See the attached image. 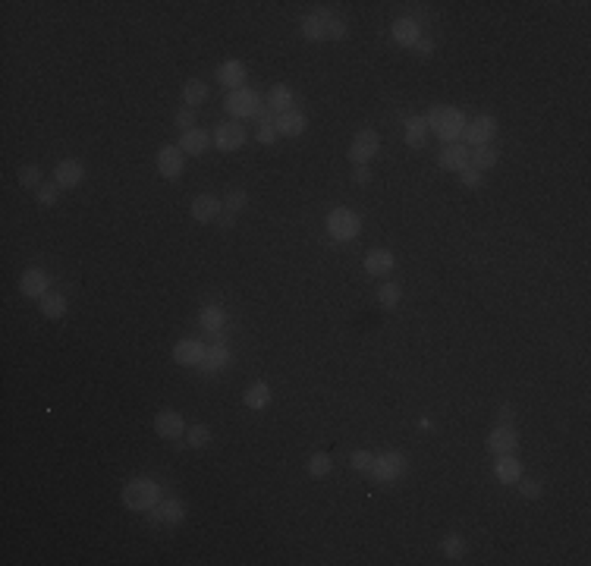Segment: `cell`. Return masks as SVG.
<instances>
[{
  "mask_svg": "<svg viewBox=\"0 0 591 566\" xmlns=\"http://www.w3.org/2000/svg\"><path fill=\"white\" fill-rule=\"evenodd\" d=\"M157 500H161V491H157V484L151 481V478H132V481L123 488V507L126 509L145 513V509H151Z\"/></svg>",
  "mask_w": 591,
  "mask_h": 566,
  "instance_id": "cell-1",
  "label": "cell"
},
{
  "mask_svg": "<svg viewBox=\"0 0 591 566\" xmlns=\"http://www.w3.org/2000/svg\"><path fill=\"white\" fill-rule=\"evenodd\" d=\"M358 230H362V220H358V214L349 211V208H333V211L327 214V233H330L337 242L356 239Z\"/></svg>",
  "mask_w": 591,
  "mask_h": 566,
  "instance_id": "cell-2",
  "label": "cell"
},
{
  "mask_svg": "<svg viewBox=\"0 0 591 566\" xmlns=\"http://www.w3.org/2000/svg\"><path fill=\"white\" fill-rule=\"evenodd\" d=\"M224 107H226V113H230V117L245 119V117H255V113L261 110V98H258V92H251V88L242 85V88H236V92L226 94Z\"/></svg>",
  "mask_w": 591,
  "mask_h": 566,
  "instance_id": "cell-3",
  "label": "cell"
},
{
  "mask_svg": "<svg viewBox=\"0 0 591 566\" xmlns=\"http://www.w3.org/2000/svg\"><path fill=\"white\" fill-rule=\"evenodd\" d=\"M497 132V119L490 117V113H481V117H475L472 123H465V145H472V148H478V145H490V136Z\"/></svg>",
  "mask_w": 591,
  "mask_h": 566,
  "instance_id": "cell-4",
  "label": "cell"
},
{
  "mask_svg": "<svg viewBox=\"0 0 591 566\" xmlns=\"http://www.w3.org/2000/svg\"><path fill=\"white\" fill-rule=\"evenodd\" d=\"M377 148H381V138H377V132L374 129H362L356 138H352V145H349L352 164H368L371 157L377 154Z\"/></svg>",
  "mask_w": 591,
  "mask_h": 566,
  "instance_id": "cell-5",
  "label": "cell"
},
{
  "mask_svg": "<svg viewBox=\"0 0 591 566\" xmlns=\"http://www.w3.org/2000/svg\"><path fill=\"white\" fill-rule=\"evenodd\" d=\"M402 469H406V463H402L400 453H384V456H374V465H371L368 475L374 478V481H393V478L402 475Z\"/></svg>",
  "mask_w": 591,
  "mask_h": 566,
  "instance_id": "cell-6",
  "label": "cell"
},
{
  "mask_svg": "<svg viewBox=\"0 0 591 566\" xmlns=\"http://www.w3.org/2000/svg\"><path fill=\"white\" fill-rule=\"evenodd\" d=\"M516 447H519V437H516L513 425H497L494 431L488 434V450L494 456H513Z\"/></svg>",
  "mask_w": 591,
  "mask_h": 566,
  "instance_id": "cell-7",
  "label": "cell"
},
{
  "mask_svg": "<svg viewBox=\"0 0 591 566\" xmlns=\"http://www.w3.org/2000/svg\"><path fill=\"white\" fill-rule=\"evenodd\" d=\"M182 164H186V157H182L180 145H163V148L157 151V173H161L163 180H176V176L182 173Z\"/></svg>",
  "mask_w": 591,
  "mask_h": 566,
  "instance_id": "cell-8",
  "label": "cell"
},
{
  "mask_svg": "<svg viewBox=\"0 0 591 566\" xmlns=\"http://www.w3.org/2000/svg\"><path fill=\"white\" fill-rule=\"evenodd\" d=\"M465 123H469V119L462 117V110H456V107H446L444 119H440V126L434 132L440 136V142H444V145H453L465 132Z\"/></svg>",
  "mask_w": 591,
  "mask_h": 566,
  "instance_id": "cell-9",
  "label": "cell"
},
{
  "mask_svg": "<svg viewBox=\"0 0 591 566\" xmlns=\"http://www.w3.org/2000/svg\"><path fill=\"white\" fill-rule=\"evenodd\" d=\"M214 142L220 151H239L245 145V126L242 123H220L214 129Z\"/></svg>",
  "mask_w": 591,
  "mask_h": 566,
  "instance_id": "cell-10",
  "label": "cell"
},
{
  "mask_svg": "<svg viewBox=\"0 0 591 566\" xmlns=\"http://www.w3.org/2000/svg\"><path fill=\"white\" fill-rule=\"evenodd\" d=\"M48 286H50V277L44 274L41 268H29L22 277H19V289H22V296H29V299L48 296Z\"/></svg>",
  "mask_w": 591,
  "mask_h": 566,
  "instance_id": "cell-11",
  "label": "cell"
},
{
  "mask_svg": "<svg viewBox=\"0 0 591 566\" xmlns=\"http://www.w3.org/2000/svg\"><path fill=\"white\" fill-rule=\"evenodd\" d=\"M154 431L161 434L163 440H176V437H182V431H186V421H182L180 412L163 409V412L154 415Z\"/></svg>",
  "mask_w": 591,
  "mask_h": 566,
  "instance_id": "cell-12",
  "label": "cell"
},
{
  "mask_svg": "<svg viewBox=\"0 0 591 566\" xmlns=\"http://www.w3.org/2000/svg\"><path fill=\"white\" fill-rule=\"evenodd\" d=\"M82 180H85V167H82L79 161L66 157V161L57 164V170H54V186H60V189H75Z\"/></svg>",
  "mask_w": 591,
  "mask_h": 566,
  "instance_id": "cell-13",
  "label": "cell"
},
{
  "mask_svg": "<svg viewBox=\"0 0 591 566\" xmlns=\"http://www.w3.org/2000/svg\"><path fill=\"white\" fill-rule=\"evenodd\" d=\"M469 157H472V148L465 142H453V145H444V151L437 154V164L444 170H462L469 167Z\"/></svg>",
  "mask_w": 591,
  "mask_h": 566,
  "instance_id": "cell-14",
  "label": "cell"
},
{
  "mask_svg": "<svg viewBox=\"0 0 591 566\" xmlns=\"http://www.w3.org/2000/svg\"><path fill=\"white\" fill-rule=\"evenodd\" d=\"M220 211H224L220 198H214V195H195V201H192V217L198 220V224H211V220H217Z\"/></svg>",
  "mask_w": 591,
  "mask_h": 566,
  "instance_id": "cell-15",
  "label": "cell"
},
{
  "mask_svg": "<svg viewBox=\"0 0 591 566\" xmlns=\"http://www.w3.org/2000/svg\"><path fill=\"white\" fill-rule=\"evenodd\" d=\"M173 358H176V365H186V368L201 365V358H205V346H201L198 340H180V343L173 346Z\"/></svg>",
  "mask_w": 591,
  "mask_h": 566,
  "instance_id": "cell-16",
  "label": "cell"
},
{
  "mask_svg": "<svg viewBox=\"0 0 591 566\" xmlns=\"http://www.w3.org/2000/svg\"><path fill=\"white\" fill-rule=\"evenodd\" d=\"M217 82L224 88H230V92L242 88V82H245V63H239V60L220 63V66H217Z\"/></svg>",
  "mask_w": 591,
  "mask_h": 566,
  "instance_id": "cell-17",
  "label": "cell"
},
{
  "mask_svg": "<svg viewBox=\"0 0 591 566\" xmlns=\"http://www.w3.org/2000/svg\"><path fill=\"white\" fill-rule=\"evenodd\" d=\"M277 132H280V136H289V138H296V136H302V132H305V113H299L293 107V110H286V113H277Z\"/></svg>",
  "mask_w": 591,
  "mask_h": 566,
  "instance_id": "cell-18",
  "label": "cell"
},
{
  "mask_svg": "<svg viewBox=\"0 0 591 566\" xmlns=\"http://www.w3.org/2000/svg\"><path fill=\"white\" fill-rule=\"evenodd\" d=\"M390 31H393V41L402 44V48H415V44H418V38H421V29H418V22H415V19H396Z\"/></svg>",
  "mask_w": 591,
  "mask_h": 566,
  "instance_id": "cell-19",
  "label": "cell"
},
{
  "mask_svg": "<svg viewBox=\"0 0 591 566\" xmlns=\"http://www.w3.org/2000/svg\"><path fill=\"white\" fill-rule=\"evenodd\" d=\"M365 270H368L371 277H387L390 270H393V255H390L387 249H371L368 255H365Z\"/></svg>",
  "mask_w": 591,
  "mask_h": 566,
  "instance_id": "cell-20",
  "label": "cell"
},
{
  "mask_svg": "<svg viewBox=\"0 0 591 566\" xmlns=\"http://www.w3.org/2000/svg\"><path fill=\"white\" fill-rule=\"evenodd\" d=\"M148 513H151V519H154V522H170V525H176V522H182L186 509H182L180 500H163V503H154Z\"/></svg>",
  "mask_w": 591,
  "mask_h": 566,
  "instance_id": "cell-21",
  "label": "cell"
},
{
  "mask_svg": "<svg viewBox=\"0 0 591 566\" xmlns=\"http://www.w3.org/2000/svg\"><path fill=\"white\" fill-rule=\"evenodd\" d=\"M211 145V136H207L205 129H189V132H182V138H180V148H182V154H201V151Z\"/></svg>",
  "mask_w": 591,
  "mask_h": 566,
  "instance_id": "cell-22",
  "label": "cell"
},
{
  "mask_svg": "<svg viewBox=\"0 0 591 566\" xmlns=\"http://www.w3.org/2000/svg\"><path fill=\"white\" fill-rule=\"evenodd\" d=\"M494 475H497V481H503V484H516L522 478V465H519V459H513V456H500L497 459V465H494Z\"/></svg>",
  "mask_w": 591,
  "mask_h": 566,
  "instance_id": "cell-23",
  "label": "cell"
},
{
  "mask_svg": "<svg viewBox=\"0 0 591 566\" xmlns=\"http://www.w3.org/2000/svg\"><path fill=\"white\" fill-rule=\"evenodd\" d=\"M425 142H428L425 117H409L406 119V145H409V148H425Z\"/></svg>",
  "mask_w": 591,
  "mask_h": 566,
  "instance_id": "cell-24",
  "label": "cell"
},
{
  "mask_svg": "<svg viewBox=\"0 0 591 566\" xmlns=\"http://www.w3.org/2000/svg\"><path fill=\"white\" fill-rule=\"evenodd\" d=\"M500 161V151L494 148V145H478V148H472V157H469V164L481 173V170H488V167H494V164Z\"/></svg>",
  "mask_w": 591,
  "mask_h": 566,
  "instance_id": "cell-25",
  "label": "cell"
},
{
  "mask_svg": "<svg viewBox=\"0 0 591 566\" xmlns=\"http://www.w3.org/2000/svg\"><path fill=\"white\" fill-rule=\"evenodd\" d=\"M268 101H270V113H286V110H293V104H296L293 88L289 85H274Z\"/></svg>",
  "mask_w": 591,
  "mask_h": 566,
  "instance_id": "cell-26",
  "label": "cell"
},
{
  "mask_svg": "<svg viewBox=\"0 0 591 566\" xmlns=\"http://www.w3.org/2000/svg\"><path fill=\"white\" fill-rule=\"evenodd\" d=\"M226 362H230V352H226V346L217 343V346H211V349H205V358H201L198 368L207 371V375H214V371H220Z\"/></svg>",
  "mask_w": 591,
  "mask_h": 566,
  "instance_id": "cell-27",
  "label": "cell"
},
{
  "mask_svg": "<svg viewBox=\"0 0 591 566\" xmlns=\"http://www.w3.org/2000/svg\"><path fill=\"white\" fill-rule=\"evenodd\" d=\"M245 409H264L270 402V387L264 381H258V384H251L249 390H245Z\"/></svg>",
  "mask_w": 591,
  "mask_h": 566,
  "instance_id": "cell-28",
  "label": "cell"
},
{
  "mask_svg": "<svg viewBox=\"0 0 591 566\" xmlns=\"http://www.w3.org/2000/svg\"><path fill=\"white\" fill-rule=\"evenodd\" d=\"M224 321H226V314H224V308H220V305H205V308H201V318H198V324L205 327L207 333H220V327H224Z\"/></svg>",
  "mask_w": 591,
  "mask_h": 566,
  "instance_id": "cell-29",
  "label": "cell"
},
{
  "mask_svg": "<svg viewBox=\"0 0 591 566\" xmlns=\"http://www.w3.org/2000/svg\"><path fill=\"white\" fill-rule=\"evenodd\" d=\"M41 314L44 318H63V314H66V296H60V293L41 296Z\"/></svg>",
  "mask_w": 591,
  "mask_h": 566,
  "instance_id": "cell-30",
  "label": "cell"
},
{
  "mask_svg": "<svg viewBox=\"0 0 591 566\" xmlns=\"http://www.w3.org/2000/svg\"><path fill=\"white\" fill-rule=\"evenodd\" d=\"M321 16V22H324V38H333V41H343L349 31H346V22L340 16H333V13H318Z\"/></svg>",
  "mask_w": 591,
  "mask_h": 566,
  "instance_id": "cell-31",
  "label": "cell"
},
{
  "mask_svg": "<svg viewBox=\"0 0 591 566\" xmlns=\"http://www.w3.org/2000/svg\"><path fill=\"white\" fill-rule=\"evenodd\" d=\"M205 98H207V85H205V82H201V79H189L186 88H182V101H186V107H192V110H195V107H198Z\"/></svg>",
  "mask_w": 591,
  "mask_h": 566,
  "instance_id": "cell-32",
  "label": "cell"
},
{
  "mask_svg": "<svg viewBox=\"0 0 591 566\" xmlns=\"http://www.w3.org/2000/svg\"><path fill=\"white\" fill-rule=\"evenodd\" d=\"M302 38L305 41H324V22H321L318 13L302 19Z\"/></svg>",
  "mask_w": 591,
  "mask_h": 566,
  "instance_id": "cell-33",
  "label": "cell"
},
{
  "mask_svg": "<svg viewBox=\"0 0 591 566\" xmlns=\"http://www.w3.org/2000/svg\"><path fill=\"white\" fill-rule=\"evenodd\" d=\"M400 296H402L400 283H381V286H377V302H381L384 308H396Z\"/></svg>",
  "mask_w": 591,
  "mask_h": 566,
  "instance_id": "cell-34",
  "label": "cell"
},
{
  "mask_svg": "<svg viewBox=\"0 0 591 566\" xmlns=\"http://www.w3.org/2000/svg\"><path fill=\"white\" fill-rule=\"evenodd\" d=\"M330 456L327 453H312L308 456V475H314V478H324L327 472H330Z\"/></svg>",
  "mask_w": 591,
  "mask_h": 566,
  "instance_id": "cell-35",
  "label": "cell"
},
{
  "mask_svg": "<svg viewBox=\"0 0 591 566\" xmlns=\"http://www.w3.org/2000/svg\"><path fill=\"white\" fill-rule=\"evenodd\" d=\"M19 182H22L25 189H38V182H41V167H35V164L19 167Z\"/></svg>",
  "mask_w": 591,
  "mask_h": 566,
  "instance_id": "cell-36",
  "label": "cell"
},
{
  "mask_svg": "<svg viewBox=\"0 0 591 566\" xmlns=\"http://www.w3.org/2000/svg\"><path fill=\"white\" fill-rule=\"evenodd\" d=\"M440 551H444L450 560H459L465 553V544H462V538H459V535H446L444 544H440Z\"/></svg>",
  "mask_w": 591,
  "mask_h": 566,
  "instance_id": "cell-37",
  "label": "cell"
},
{
  "mask_svg": "<svg viewBox=\"0 0 591 566\" xmlns=\"http://www.w3.org/2000/svg\"><path fill=\"white\" fill-rule=\"evenodd\" d=\"M189 444H192V447H207V444H211V428H207V425H192V428H189Z\"/></svg>",
  "mask_w": 591,
  "mask_h": 566,
  "instance_id": "cell-38",
  "label": "cell"
},
{
  "mask_svg": "<svg viewBox=\"0 0 591 566\" xmlns=\"http://www.w3.org/2000/svg\"><path fill=\"white\" fill-rule=\"evenodd\" d=\"M277 136H280V132H277V123H274V119H268V123H258L255 138H258L261 145H274Z\"/></svg>",
  "mask_w": 591,
  "mask_h": 566,
  "instance_id": "cell-39",
  "label": "cell"
},
{
  "mask_svg": "<svg viewBox=\"0 0 591 566\" xmlns=\"http://www.w3.org/2000/svg\"><path fill=\"white\" fill-rule=\"evenodd\" d=\"M349 465H352L356 472H371V465H374V456H371L368 450H356V453L349 456Z\"/></svg>",
  "mask_w": 591,
  "mask_h": 566,
  "instance_id": "cell-40",
  "label": "cell"
},
{
  "mask_svg": "<svg viewBox=\"0 0 591 566\" xmlns=\"http://www.w3.org/2000/svg\"><path fill=\"white\" fill-rule=\"evenodd\" d=\"M245 201H249V195H245V192H230V195H226V201H224V211L226 214H239L245 208Z\"/></svg>",
  "mask_w": 591,
  "mask_h": 566,
  "instance_id": "cell-41",
  "label": "cell"
},
{
  "mask_svg": "<svg viewBox=\"0 0 591 566\" xmlns=\"http://www.w3.org/2000/svg\"><path fill=\"white\" fill-rule=\"evenodd\" d=\"M519 491H522V497H528V500H538L541 497V484L538 481H532V478H519Z\"/></svg>",
  "mask_w": 591,
  "mask_h": 566,
  "instance_id": "cell-42",
  "label": "cell"
},
{
  "mask_svg": "<svg viewBox=\"0 0 591 566\" xmlns=\"http://www.w3.org/2000/svg\"><path fill=\"white\" fill-rule=\"evenodd\" d=\"M176 126H180L182 132L195 129V110H192V107H182V110L176 113Z\"/></svg>",
  "mask_w": 591,
  "mask_h": 566,
  "instance_id": "cell-43",
  "label": "cell"
},
{
  "mask_svg": "<svg viewBox=\"0 0 591 566\" xmlns=\"http://www.w3.org/2000/svg\"><path fill=\"white\" fill-rule=\"evenodd\" d=\"M57 201V186H50V182H44V186H38V205L50 208Z\"/></svg>",
  "mask_w": 591,
  "mask_h": 566,
  "instance_id": "cell-44",
  "label": "cell"
},
{
  "mask_svg": "<svg viewBox=\"0 0 591 566\" xmlns=\"http://www.w3.org/2000/svg\"><path fill=\"white\" fill-rule=\"evenodd\" d=\"M459 173H462V186H469V189H478V186H481V173H478V170L472 167V164H469V167H462Z\"/></svg>",
  "mask_w": 591,
  "mask_h": 566,
  "instance_id": "cell-45",
  "label": "cell"
},
{
  "mask_svg": "<svg viewBox=\"0 0 591 566\" xmlns=\"http://www.w3.org/2000/svg\"><path fill=\"white\" fill-rule=\"evenodd\" d=\"M368 180H371V170L365 167V164H356V173H352V182H356V186H365Z\"/></svg>",
  "mask_w": 591,
  "mask_h": 566,
  "instance_id": "cell-46",
  "label": "cell"
},
{
  "mask_svg": "<svg viewBox=\"0 0 591 566\" xmlns=\"http://www.w3.org/2000/svg\"><path fill=\"white\" fill-rule=\"evenodd\" d=\"M513 419H516L513 406H500V412H497V425H513Z\"/></svg>",
  "mask_w": 591,
  "mask_h": 566,
  "instance_id": "cell-47",
  "label": "cell"
},
{
  "mask_svg": "<svg viewBox=\"0 0 591 566\" xmlns=\"http://www.w3.org/2000/svg\"><path fill=\"white\" fill-rule=\"evenodd\" d=\"M431 50H434V44L428 41V38H418V44H415V54H418V57H431Z\"/></svg>",
  "mask_w": 591,
  "mask_h": 566,
  "instance_id": "cell-48",
  "label": "cell"
},
{
  "mask_svg": "<svg viewBox=\"0 0 591 566\" xmlns=\"http://www.w3.org/2000/svg\"><path fill=\"white\" fill-rule=\"evenodd\" d=\"M220 226H226V230H230V226H233V214H224V217H220Z\"/></svg>",
  "mask_w": 591,
  "mask_h": 566,
  "instance_id": "cell-49",
  "label": "cell"
}]
</instances>
